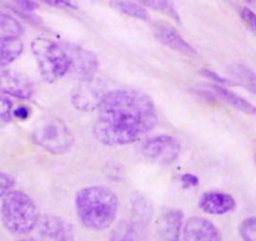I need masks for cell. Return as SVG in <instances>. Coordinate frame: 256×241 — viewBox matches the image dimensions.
<instances>
[{
    "label": "cell",
    "instance_id": "6da1fadb",
    "mask_svg": "<svg viewBox=\"0 0 256 241\" xmlns=\"http://www.w3.org/2000/svg\"><path fill=\"white\" fill-rule=\"evenodd\" d=\"M156 122V109L149 95L140 90L116 89L102 98L92 132L104 145L122 146L139 142Z\"/></svg>",
    "mask_w": 256,
    "mask_h": 241
},
{
    "label": "cell",
    "instance_id": "7a4b0ae2",
    "mask_svg": "<svg viewBox=\"0 0 256 241\" xmlns=\"http://www.w3.org/2000/svg\"><path fill=\"white\" fill-rule=\"evenodd\" d=\"M75 212L86 229L102 232L112 225L119 209V199L112 189L94 185L75 194Z\"/></svg>",
    "mask_w": 256,
    "mask_h": 241
},
{
    "label": "cell",
    "instance_id": "3957f363",
    "mask_svg": "<svg viewBox=\"0 0 256 241\" xmlns=\"http://www.w3.org/2000/svg\"><path fill=\"white\" fill-rule=\"evenodd\" d=\"M0 219L10 234L22 236L36 228L39 212L34 200L29 195L15 190L2 198Z\"/></svg>",
    "mask_w": 256,
    "mask_h": 241
},
{
    "label": "cell",
    "instance_id": "277c9868",
    "mask_svg": "<svg viewBox=\"0 0 256 241\" xmlns=\"http://www.w3.org/2000/svg\"><path fill=\"white\" fill-rule=\"evenodd\" d=\"M30 46L40 75L46 82H55L70 72V58L64 44L39 36L32 40Z\"/></svg>",
    "mask_w": 256,
    "mask_h": 241
},
{
    "label": "cell",
    "instance_id": "5b68a950",
    "mask_svg": "<svg viewBox=\"0 0 256 241\" xmlns=\"http://www.w3.org/2000/svg\"><path fill=\"white\" fill-rule=\"evenodd\" d=\"M152 219V202L146 196L136 192L132 200V216L129 220L118 222L108 241H145Z\"/></svg>",
    "mask_w": 256,
    "mask_h": 241
},
{
    "label": "cell",
    "instance_id": "8992f818",
    "mask_svg": "<svg viewBox=\"0 0 256 241\" xmlns=\"http://www.w3.org/2000/svg\"><path fill=\"white\" fill-rule=\"evenodd\" d=\"M32 139L35 145L54 155L66 154L74 145V135L66 122L56 116L40 120L34 128Z\"/></svg>",
    "mask_w": 256,
    "mask_h": 241
},
{
    "label": "cell",
    "instance_id": "52a82bcc",
    "mask_svg": "<svg viewBox=\"0 0 256 241\" xmlns=\"http://www.w3.org/2000/svg\"><path fill=\"white\" fill-rule=\"evenodd\" d=\"M182 145L179 140L168 134L149 138L142 146V154L146 159L162 165H170L180 156Z\"/></svg>",
    "mask_w": 256,
    "mask_h": 241
},
{
    "label": "cell",
    "instance_id": "ba28073f",
    "mask_svg": "<svg viewBox=\"0 0 256 241\" xmlns=\"http://www.w3.org/2000/svg\"><path fill=\"white\" fill-rule=\"evenodd\" d=\"M104 84L95 78L80 80L72 90V104L80 112H92L96 110L106 94Z\"/></svg>",
    "mask_w": 256,
    "mask_h": 241
},
{
    "label": "cell",
    "instance_id": "9c48e42d",
    "mask_svg": "<svg viewBox=\"0 0 256 241\" xmlns=\"http://www.w3.org/2000/svg\"><path fill=\"white\" fill-rule=\"evenodd\" d=\"M70 58V72H74L80 80L92 79L98 72L99 60L90 50L74 44H64Z\"/></svg>",
    "mask_w": 256,
    "mask_h": 241
},
{
    "label": "cell",
    "instance_id": "30bf717a",
    "mask_svg": "<svg viewBox=\"0 0 256 241\" xmlns=\"http://www.w3.org/2000/svg\"><path fill=\"white\" fill-rule=\"evenodd\" d=\"M0 92L6 96L28 100L34 94V85L26 75L18 70H0Z\"/></svg>",
    "mask_w": 256,
    "mask_h": 241
},
{
    "label": "cell",
    "instance_id": "8fae6325",
    "mask_svg": "<svg viewBox=\"0 0 256 241\" xmlns=\"http://www.w3.org/2000/svg\"><path fill=\"white\" fill-rule=\"evenodd\" d=\"M38 241H74V229L62 218L44 215L38 222Z\"/></svg>",
    "mask_w": 256,
    "mask_h": 241
},
{
    "label": "cell",
    "instance_id": "7c38bea8",
    "mask_svg": "<svg viewBox=\"0 0 256 241\" xmlns=\"http://www.w3.org/2000/svg\"><path fill=\"white\" fill-rule=\"evenodd\" d=\"M152 32L154 36L165 46L170 48L175 52H182V54L189 55V56H196L198 55L196 50L169 22H162V20L154 22L152 24Z\"/></svg>",
    "mask_w": 256,
    "mask_h": 241
},
{
    "label": "cell",
    "instance_id": "4fadbf2b",
    "mask_svg": "<svg viewBox=\"0 0 256 241\" xmlns=\"http://www.w3.org/2000/svg\"><path fill=\"white\" fill-rule=\"evenodd\" d=\"M184 241H222L220 230L210 220L202 216H192L184 222Z\"/></svg>",
    "mask_w": 256,
    "mask_h": 241
},
{
    "label": "cell",
    "instance_id": "5bb4252c",
    "mask_svg": "<svg viewBox=\"0 0 256 241\" xmlns=\"http://www.w3.org/2000/svg\"><path fill=\"white\" fill-rule=\"evenodd\" d=\"M184 228V212L179 209H168L160 215L158 232L162 241H180Z\"/></svg>",
    "mask_w": 256,
    "mask_h": 241
},
{
    "label": "cell",
    "instance_id": "9a60e30c",
    "mask_svg": "<svg viewBox=\"0 0 256 241\" xmlns=\"http://www.w3.org/2000/svg\"><path fill=\"white\" fill-rule=\"evenodd\" d=\"M199 208L210 215H225L236 208V202L228 192H206L200 196Z\"/></svg>",
    "mask_w": 256,
    "mask_h": 241
},
{
    "label": "cell",
    "instance_id": "2e32d148",
    "mask_svg": "<svg viewBox=\"0 0 256 241\" xmlns=\"http://www.w3.org/2000/svg\"><path fill=\"white\" fill-rule=\"evenodd\" d=\"M210 89L212 90V95H216L219 99H222V102H228L229 105L234 106L235 109L240 110V112H245V114L256 115V106H254L252 102H248L246 99L240 96V95L232 92V90H229L228 88L219 86V85H212Z\"/></svg>",
    "mask_w": 256,
    "mask_h": 241
},
{
    "label": "cell",
    "instance_id": "e0dca14e",
    "mask_svg": "<svg viewBox=\"0 0 256 241\" xmlns=\"http://www.w3.org/2000/svg\"><path fill=\"white\" fill-rule=\"evenodd\" d=\"M24 44L18 36H0V68H5L22 55Z\"/></svg>",
    "mask_w": 256,
    "mask_h": 241
},
{
    "label": "cell",
    "instance_id": "ac0fdd59",
    "mask_svg": "<svg viewBox=\"0 0 256 241\" xmlns=\"http://www.w3.org/2000/svg\"><path fill=\"white\" fill-rule=\"evenodd\" d=\"M229 72L248 90L256 95V72L242 62H234L229 66Z\"/></svg>",
    "mask_w": 256,
    "mask_h": 241
},
{
    "label": "cell",
    "instance_id": "d6986e66",
    "mask_svg": "<svg viewBox=\"0 0 256 241\" xmlns=\"http://www.w3.org/2000/svg\"><path fill=\"white\" fill-rule=\"evenodd\" d=\"M24 26L15 15L0 9V36H18L22 35Z\"/></svg>",
    "mask_w": 256,
    "mask_h": 241
},
{
    "label": "cell",
    "instance_id": "ffe728a7",
    "mask_svg": "<svg viewBox=\"0 0 256 241\" xmlns=\"http://www.w3.org/2000/svg\"><path fill=\"white\" fill-rule=\"evenodd\" d=\"M114 5L122 14L144 20V22H149L150 20L148 9H145L142 4H136L134 2H114Z\"/></svg>",
    "mask_w": 256,
    "mask_h": 241
},
{
    "label": "cell",
    "instance_id": "44dd1931",
    "mask_svg": "<svg viewBox=\"0 0 256 241\" xmlns=\"http://www.w3.org/2000/svg\"><path fill=\"white\" fill-rule=\"evenodd\" d=\"M142 2V6L146 9H154V10H159V12H164L165 14L169 15L170 18H172L174 20L180 22V15L178 12L176 8L175 5L172 4V2H165V0H144V2Z\"/></svg>",
    "mask_w": 256,
    "mask_h": 241
},
{
    "label": "cell",
    "instance_id": "7402d4cb",
    "mask_svg": "<svg viewBox=\"0 0 256 241\" xmlns=\"http://www.w3.org/2000/svg\"><path fill=\"white\" fill-rule=\"evenodd\" d=\"M239 234L242 241H256V216L248 218L240 224Z\"/></svg>",
    "mask_w": 256,
    "mask_h": 241
},
{
    "label": "cell",
    "instance_id": "603a6c76",
    "mask_svg": "<svg viewBox=\"0 0 256 241\" xmlns=\"http://www.w3.org/2000/svg\"><path fill=\"white\" fill-rule=\"evenodd\" d=\"M12 116V102L6 95L0 92V125L10 122Z\"/></svg>",
    "mask_w": 256,
    "mask_h": 241
},
{
    "label": "cell",
    "instance_id": "cb8c5ba5",
    "mask_svg": "<svg viewBox=\"0 0 256 241\" xmlns=\"http://www.w3.org/2000/svg\"><path fill=\"white\" fill-rule=\"evenodd\" d=\"M200 74H202V76L208 78V79L212 80L214 82H216L215 85H219V86H224L225 88L226 85H228V86H230V85H234V82H232V80L226 79V78L220 76L218 72H212V70H210V69H206V68H204V69L200 70Z\"/></svg>",
    "mask_w": 256,
    "mask_h": 241
},
{
    "label": "cell",
    "instance_id": "d4e9b609",
    "mask_svg": "<svg viewBox=\"0 0 256 241\" xmlns=\"http://www.w3.org/2000/svg\"><path fill=\"white\" fill-rule=\"evenodd\" d=\"M240 18L248 28L256 34V14L248 6L240 8Z\"/></svg>",
    "mask_w": 256,
    "mask_h": 241
},
{
    "label": "cell",
    "instance_id": "484cf974",
    "mask_svg": "<svg viewBox=\"0 0 256 241\" xmlns=\"http://www.w3.org/2000/svg\"><path fill=\"white\" fill-rule=\"evenodd\" d=\"M38 8H39L38 2H30V0H19V2H14L10 9L14 12H32Z\"/></svg>",
    "mask_w": 256,
    "mask_h": 241
},
{
    "label": "cell",
    "instance_id": "4316f807",
    "mask_svg": "<svg viewBox=\"0 0 256 241\" xmlns=\"http://www.w3.org/2000/svg\"><path fill=\"white\" fill-rule=\"evenodd\" d=\"M14 184V179L9 174L0 172V199H2L8 192H12Z\"/></svg>",
    "mask_w": 256,
    "mask_h": 241
},
{
    "label": "cell",
    "instance_id": "83f0119b",
    "mask_svg": "<svg viewBox=\"0 0 256 241\" xmlns=\"http://www.w3.org/2000/svg\"><path fill=\"white\" fill-rule=\"evenodd\" d=\"M182 182L184 188H194L199 185V178L196 175L186 172V174L182 175Z\"/></svg>",
    "mask_w": 256,
    "mask_h": 241
},
{
    "label": "cell",
    "instance_id": "f1b7e54d",
    "mask_svg": "<svg viewBox=\"0 0 256 241\" xmlns=\"http://www.w3.org/2000/svg\"><path fill=\"white\" fill-rule=\"evenodd\" d=\"M12 115L20 120H26L30 116V109L28 106H25V105H22V106L16 108L12 112Z\"/></svg>",
    "mask_w": 256,
    "mask_h": 241
},
{
    "label": "cell",
    "instance_id": "f546056e",
    "mask_svg": "<svg viewBox=\"0 0 256 241\" xmlns=\"http://www.w3.org/2000/svg\"><path fill=\"white\" fill-rule=\"evenodd\" d=\"M46 4L52 5V6H62V8H76V5L72 2H66V0H48Z\"/></svg>",
    "mask_w": 256,
    "mask_h": 241
},
{
    "label": "cell",
    "instance_id": "4dcf8cb0",
    "mask_svg": "<svg viewBox=\"0 0 256 241\" xmlns=\"http://www.w3.org/2000/svg\"><path fill=\"white\" fill-rule=\"evenodd\" d=\"M16 241H38L36 239H20V240H16Z\"/></svg>",
    "mask_w": 256,
    "mask_h": 241
},
{
    "label": "cell",
    "instance_id": "1f68e13d",
    "mask_svg": "<svg viewBox=\"0 0 256 241\" xmlns=\"http://www.w3.org/2000/svg\"><path fill=\"white\" fill-rule=\"evenodd\" d=\"M254 162H255V164H256V154H255V156H254Z\"/></svg>",
    "mask_w": 256,
    "mask_h": 241
}]
</instances>
